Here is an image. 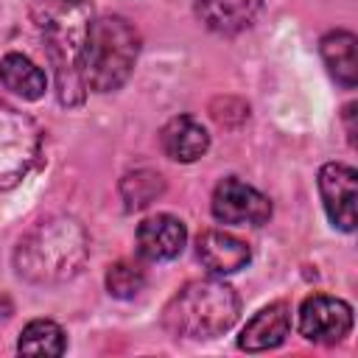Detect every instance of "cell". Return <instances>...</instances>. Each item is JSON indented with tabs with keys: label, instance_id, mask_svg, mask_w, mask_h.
<instances>
[{
	"label": "cell",
	"instance_id": "52a82bcc",
	"mask_svg": "<svg viewBox=\"0 0 358 358\" xmlns=\"http://www.w3.org/2000/svg\"><path fill=\"white\" fill-rule=\"evenodd\" d=\"M352 330V308L344 299L313 294L299 308V333L316 344H336Z\"/></svg>",
	"mask_w": 358,
	"mask_h": 358
},
{
	"label": "cell",
	"instance_id": "ac0fdd59",
	"mask_svg": "<svg viewBox=\"0 0 358 358\" xmlns=\"http://www.w3.org/2000/svg\"><path fill=\"white\" fill-rule=\"evenodd\" d=\"M143 285H145V271L131 260H117L106 271V291L117 299L137 296L143 291Z\"/></svg>",
	"mask_w": 358,
	"mask_h": 358
},
{
	"label": "cell",
	"instance_id": "ba28073f",
	"mask_svg": "<svg viewBox=\"0 0 358 358\" xmlns=\"http://www.w3.org/2000/svg\"><path fill=\"white\" fill-rule=\"evenodd\" d=\"M319 193L333 227L352 232L355 229V196H358V173L344 162H327L319 171Z\"/></svg>",
	"mask_w": 358,
	"mask_h": 358
},
{
	"label": "cell",
	"instance_id": "8fae6325",
	"mask_svg": "<svg viewBox=\"0 0 358 358\" xmlns=\"http://www.w3.org/2000/svg\"><path fill=\"white\" fill-rule=\"evenodd\" d=\"M196 255L204 263V268L213 271V274H235L252 257L249 246L241 238H235L229 232H221V229L201 232L199 241H196Z\"/></svg>",
	"mask_w": 358,
	"mask_h": 358
},
{
	"label": "cell",
	"instance_id": "277c9868",
	"mask_svg": "<svg viewBox=\"0 0 358 358\" xmlns=\"http://www.w3.org/2000/svg\"><path fill=\"white\" fill-rule=\"evenodd\" d=\"M59 3V0H56ZM62 8L48 11L45 25V39H48V53L53 62L56 73V92L64 106H78L87 95L84 84V67H81V53H84V34L87 28L78 25V6L81 3H59Z\"/></svg>",
	"mask_w": 358,
	"mask_h": 358
},
{
	"label": "cell",
	"instance_id": "d6986e66",
	"mask_svg": "<svg viewBox=\"0 0 358 358\" xmlns=\"http://www.w3.org/2000/svg\"><path fill=\"white\" fill-rule=\"evenodd\" d=\"M59 3H84V0H59Z\"/></svg>",
	"mask_w": 358,
	"mask_h": 358
},
{
	"label": "cell",
	"instance_id": "9c48e42d",
	"mask_svg": "<svg viewBox=\"0 0 358 358\" xmlns=\"http://www.w3.org/2000/svg\"><path fill=\"white\" fill-rule=\"evenodd\" d=\"M185 241H187L185 224L168 213L151 215L137 227V252L140 257L154 263L176 257L185 249Z\"/></svg>",
	"mask_w": 358,
	"mask_h": 358
},
{
	"label": "cell",
	"instance_id": "3957f363",
	"mask_svg": "<svg viewBox=\"0 0 358 358\" xmlns=\"http://www.w3.org/2000/svg\"><path fill=\"white\" fill-rule=\"evenodd\" d=\"M238 308V294L224 280H193L165 305L162 324L173 336L215 338L235 324Z\"/></svg>",
	"mask_w": 358,
	"mask_h": 358
},
{
	"label": "cell",
	"instance_id": "6da1fadb",
	"mask_svg": "<svg viewBox=\"0 0 358 358\" xmlns=\"http://www.w3.org/2000/svg\"><path fill=\"white\" fill-rule=\"evenodd\" d=\"M90 243L78 221L48 218L39 221L17 246V271L36 285H53L76 277L87 260Z\"/></svg>",
	"mask_w": 358,
	"mask_h": 358
},
{
	"label": "cell",
	"instance_id": "8992f818",
	"mask_svg": "<svg viewBox=\"0 0 358 358\" xmlns=\"http://www.w3.org/2000/svg\"><path fill=\"white\" fill-rule=\"evenodd\" d=\"M213 215L221 224H232V227H246V224L260 227L268 221L271 204L260 190L229 176V179L218 182V187L213 193Z\"/></svg>",
	"mask_w": 358,
	"mask_h": 358
},
{
	"label": "cell",
	"instance_id": "5b68a950",
	"mask_svg": "<svg viewBox=\"0 0 358 358\" xmlns=\"http://www.w3.org/2000/svg\"><path fill=\"white\" fill-rule=\"evenodd\" d=\"M39 129L0 98V190L20 185L39 159Z\"/></svg>",
	"mask_w": 358,
	"mask_h": 358
},
{
	"label": "cell",
	"instance_id": "30bf717a",
	"mask_svg": "<svg viewBox=\"0 0 358 358\" xmlns=\"http://www.w3.org/2000/svg\"><path fill=\"white\" fill-rule=\"evenodd\" d=\"M288 333H291V308L285 302H274L257 310L246 322V327L241 330L238 347L246 352H263V350L280 347Z\"/></svg>",
	"mask_w": 358,
	"mask_h": 358
},
{
	"label": "cell",
	"instance_id": "7a4b0ae2",
	"mask_svg": "<svg viewBox=\"0 0 358 358\" xmlns=\"http://www.w3.org/2000/svg\"><path fill=\"white\" fill-rule=\"evenodd\" d=\"M140 53V36L134 25L123 17H98L87 25L84 34V84L95 92H112L120 90L137 62Z\"/></svg>",
	"mask_w": 358,
	"mask_h": 358
},
{
	"label": "cell",
	"instance_id": "4fadbf2b",
	"mask_svg": "<svg viewBox=\"0 0 358 358\" xmlns=\"http://www.w3.org/2000/svg\"><path fill=\"white\" fill-rule=\"evenodd\" d=\"M199 17L210 31L238 34L249 28L260 11V0H199Z\"/></svg>",
	"mask_w": 358,
	"mask_h": 358
},
{
	"label": "cell",
	"instance_id": "7c38bea8",
	"mask_svg": "<svg viewBox=\"0 0 358 358\" xmlns=\"http://www.w3.org/2000/svg\"><path fill=\"white\" fill-rule=\"evenodd\" d=\"M159 143H162V151L171 159L193 162V159H199L210 148V134H207V129L196 117L179 115V117L165 123V129L159 134Z\"/></svg>",
	"mask_w": 358,
	"mask_h": 358
},
{
	"label": "cell",
	"instance_id": "2e32d148",
	"mask_svg": "<svg viewBox=\"0 0 358 358\" xmlns=\"http://www.w3.org/2000/svg\"><path fill=\"white\" fill-rule=\"evenodd\" d=\"M67 347L64 330L50 319H36L22 327L17 350L22 355H62Z\"/></svg>",
	"mask_w": 358,
	"mask_h": 358
},
{
	"label": "cell",
	"instance_id": "e0dca14e",
	"mask_svg": "<svg viewBox=\"0 0 358 358\" xmlns=\"http://www.w3.org/2000/svg\"><path fill=\"white\" fill-rule=\"evenodd\" d=\"M165 190V179L154 171H134L123 176L120 182V196L126 201V210H143L151 201H157Z\"/></svg>",
	"mask_w": 358,
	"mask_h": 358
},
{
	"label": "cell",
	"instance_id": "9a60e30c",
	"mask_svg": "<svg viewBox=\"0 0 358 358\" xmlns=\"http://www.w3.org/2000/svg\"><path fill=\"white\" fill-rule=\"evenodd\" d=\"M0 81L6 90H11L14 95H20L25 101L42 98L45 87H48L45 73L22 53H6L0 59Z\"/></svg>",
	"mask_w": 358,
	"mask_h": 358
},
{
	"label": "cell",
	"instance_id": "5bb4252c",
	"mask_svg": "<svg viewBox=\"0 0 358 358\" xmlns=\"http://www.w3.org/2000/svg\"><path fill=\"white\" fill-rule=\"evenodd\" d=\"M322 59L330 76L341 87H355L358 81V39L350 31H330L322 39Z\"/></svg>",
	"mask_w": 358,
	"mask_h": 358
}]
</instances>
